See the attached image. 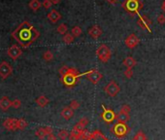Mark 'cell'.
Here are the masks:
<instances>
[{"label": "cell", "mask_w": 165, "mask_h": 140, "mask_svg": "<svg viewBox=\"0 0 165 140\" xmlns=\"http://www.w3.org/2000/svg\"><path fill=\"white\" fill-rule=\"evenodd\" d=\"M43 58L46 61H51L52 59L53 58V54L51 51H46L43 54Z\"/></svg>", "instance_id": "4dcf8cb0"}, {"label": "cell", "mask_w": 165, "mask_h": 140, "mask_svg": "<svg viewBox=\"0 0 165 140\" xmlns=\"http://www.w3.org/2000/svg\"><path fill=\"white\" fill-rule=\"evenodd\" d=\"M42 5L44 6V8L45 9H50L52 7V5H53V3H52V1L51 0H44V2L42 3Z\"/></svg>", "instance_id": "f35d334b"}, {"label": "cell", "mask_w": 165, "mask_h": 140, "mask_svg": "<svg viewBox=\"0 0 165 140\" xmlns=\"http://www.w3.org/2000/svg\"><path fill=\"white\" fill-rule=\"evenodd\" d=\"M60 116L64 119L66 120V121H69L70 119H72L73 116H74V110L70 107V106H66L64 107L61 112H60Z\"/></svg>", "instance_id": "5bb4252c"}, {"label": "cell", "mask_w": 165, "mask_h": 140, "mask_svg": "<svg viewBox=\"0 0 165 140\" xmlns=\"http://www.w3.org/2000/svg\"><path fill=\"white\" fill-rule=\"evenodd\" d=\"M57 31L59 34H61V35H65L67 33V31H68V26H66L65 23H61V24H59V26H57Z\"/></svg>", "instance_id": "4316f807"}, {"label": "cell", "mask_w": 165, "mask_h": 140, "mask_svg": "<svg viewBox=\"0 0 165 140\" xmlns=\"http://www.w3.org/2000/svg\"><path fill=\"white\" fill-rule=\"evenodd\" d=\"M103 112L101 113V118L102 120L107 124H112L115 120H117V114L115 113L111 108H106L104 107V105H102Z\"/></svg>", "instance_id": "ba28073f"}, {"label": "cell", "mask_w": 165, "mask_h": 140, "mask_svg": "<svg viewBox=\"0 0 165 140\" xmlns=\"http://www.w3.org/2000/svg\"><path fill=\"white\" fill-rule=\"evenodd\" d=\"M35 135H36L39 139H44L47 136V131L45 128H39L36 131H35Z\"/></svg>", "instance_id": "cb8c5ba5"}, {"label": "cell", "mask_w": 165, "mask_h": 140, "mask_svg": "<svg viewBox=\"0 0 165 140\" xmlns=\"http://www.w3.org/2000/svg\"><path fill=\"white\" fill-rule=\"evenodd\" d=\"M48 19H49V21L51 22L52 23H57L59 19H61V15L59 14L57 10H52L51 12H50L48 14Z\"/></svg>", "instance_id": "e0dca14e"}, {"label": "cell", "mask_w": 165, "mask_h": 140, "mask_svg": "<svg viewBox=\"0 0 165 140\" xmlns=\"http://www.w3.org/2000/svg\"><path fill=\"white\" fill-rule=\"evenodd\" d=\"M13 72V68L11 67V65L6 62V61H2L0 63V77L2 79H6L8 78L10 75Z\"/></svg>", "instance_id": "8fae6325"}, {"label": "cell", "mask_w": 165, "mask_h": 140, "mask_svg": "<svg viewBox=\"0 0 165 140\" xmlns=\"http://www.w3.org/2000/svg\"><path fill=\"white\" fill-rule=\"evenodd\" d=\"M96 56L103 63H107L112 57V51L106 44H101L96 50Z\"/></svg>", "instance_id": "5b68a950"}, {"label": "cell", "mask_w": 165, "mask_h": 140, "mask_svg": "<svg viewBox=\"0 0 165 140\" xmlns=\"http://www.w3.org/2000/svg\"><path fill=\"white\" fill-rule=\"evenodd\" d=\"M35 102H36V104L38 105L39 107H46L47 105L49 104L50 100L49 98L47 96H40L36 100H35Z\"/></svg>", "instance_id": "44dd1931"}, {"label": "cell", "mask_w": 165, "mask_h": 140, "mask_svg": "<svg viewBox=\"0 0 165 140\" xmlns=\"http://www.w3.org/2000/svg\"><path fill=\"white\" fill-rule=\"evenodd\" d=\"M130 131L131 128L126 123H121V122H117L111 128V132L114 134L115 137H117L119 139L124 138L130 132Z\"/></svg>", "instance_id": "3957f363"}, {"label": "cell", "mask_w": 165, "mask_h": 140, "mask_svg": "<svg viewBox=\"0 0 165 140\" xmlns=\"http://www.w3.org/2000/svg\"><path fill=\"white\" fill-rule=\"evenodd\" d=\"M103 31L102 29L99 27V26H97V24H94V26H92L91 28L88 29V35L91 36L92 39H97L99 38L100 36L102 35Z\"/></svg>", "instance_id": "4fadbf2b"}, {"label": "cell", "mask_w": 165, "mask_h": 140, "mask_svg": "<svg viewBox=\"0 0 165 140\" xmlns=\"http://www.w3.org/2000/svg\"><path fill=\"white\" fill-rule=\"evenodd\" d=\"M161 10L163 13H165V0H163V2L161 4Z\"/></svg>", "instance_id": "b9f144b4"}, {"label": "cell", "mask_w": 165, "mask_h": 140, "mask_svg": "<svg viewBox=\"0 0 165 140\" xmlns=\"http://www.w3.org/2000/svg\"><path fill=\"white\" fill-rule=\"evenodd\" d=\"M119 111L124 112V113H130L131 108H130V106H129V105H127V104H123L122 106L121 107V109H119Z\"/></svg>", "instance_id": "8d00e7d4"}, {"label": "cell", "mask_w": 165, "mask_h": 140, "mask_svg": "<svg viewBox=\"0 0 165 140\" xmlns=\"http://www.w3.org/2000/svg\"><path fill=\"white\" fill-rule=\"evenodd\" d=\"M122 64L126 68H133L137 65V61L132 57H127L122 61Z\"/></svg>", "instance_id": "d6986e66"}, {"label": "cell", "mask_w": 165, "mask_h": 140, "mask_svg": "<svg viewBox=\"0 0 165 140\" xmlns=\"http://www.w3.org/2000/svg\"><path fill=\"white\" fill-rule=\"evenodd\" d=\"M40 33L32 24L24 21L12 32V37L23 48H27L28 46L35 42L39 38Z\"/></svg>", "instance_id": "6da1fadb"}, {"label": "cell", "mask_w": 165, "mask_h": 140, "mask_svg": "<svg viewBox=\"0 0 165 140\" xmlns=\"http://www.w3.org/2000/svg\"><path fill=\"white\" fill-rule=\"evenodd\" d=\"M47 139L48 140H57V136L54 135L53 133H51V134H49V135L47 136Z\"/></svg>", "instance_id": "ab89813d"}, {"label": "cell", "mask_w": 165, "mask_h": 140, "mask_svg": "<svg viewBox=\"0 0 165 140\" xmlns=\"http://www.w3.org/2000/svg\"><path fill=\"white\" fill-rule=\"evenodd\" d=\"M87 140H109L106 136L102 133V131H100L99 129H96L91 132V136Z\"/></svg>", "instance_id": "ac0fdd59"}, {"label": "cell", "mask_w": 165, "mask_h": 140, "mask_svg": "<svg viewBox=\"0 0 165 140\" xmlns=\"http://www.w3.org/2000/svg\"><path fill=\"white\" fill-rule=\"evenodd\" d=\"M74 39H75V37L73 36L71 33H66L65 35H63L62 41L65 43V44L69 45V44H71V43L74 42Z\"/></svg>", "instance_id": "d4e9b609"}, {"label": "cell", "mask_w": 165, "mask_h": 140, "mask_svg": "<svg viewBox=\"0 0 165 140\" xmlns=\"http://www.w3.org/2000/svg\"><path fill=\"white\" fill-rule=\"evenodd\" d=\"M69 69L70 67L66 66V65H63L62 67H60V69H59V74H60V76H64V75H66L68 72H69Z\"/></svg>", "instance_id": "e575fe53"}, {"label": "cell", "mask_w": 165, "mask_h": 140, "mask_svg": "<svg viewBox=\"0 0 165 140\" xmlns=\"http://www.w3.org/2000/svg\"><path fill=\"white\" fill-rule=\"evenodd\" d=\"M10 107H12V101L8 96H2L0 98V109L2 111H7Z\"/></svg>", "instance_id": "2e32d148"}, {"label": "cell", "mask_w": 165, "mask_h": 140, "mask_svg": "<svg viewBox=\"0 0 165 140\" xmlns=\"http://www.w3.org/2000/svg\"><path fill=\"white\" fill-rule=\"evenodd\" d=\"M88 124V119L86 118V117H84V118H82V119L80 120V121L76 124V126H75V127L80 128V129H84Z\"/></svg>", "instance_id": "7402d4cb"}, {"label": "cell", "mask_w": 165, "mask_h": 140, "mask_svg": "<svg viewBox=\"0 0 165 140\" xmlns=\"http://www.w3.org/2000/svg\"><path fill=\"white\" fill-rule=\"evenodd\" d=\"M69 132L66 131V129H61V131H59L58 133H57V137L60 139V140H66L68 137H69Z\"/></svg>", "instance_id": "83f0119b"}, {"label": "cell", "mask_w": 165, "mask_h": 140, "mask_svg": "<svg viewBox=\"0 0 165 140\" xmlns=\"http://www.w3.org/2000/svg\"><path fill=\"white\" fill-rule=\"evenodd\" d=\"M140 43V39L138 38V36L136 34H130L128 35L126 37V39L124 40V44H125V46L129 49H134L136 48Z\"/></svg>", "instance_id": "30bf717a"}, {"label": "cell", "mask_w": 165, "mask_h": 140, "mask_svg": "<svg viewBox=\"0 0 165 140\" xmlns=\"http://www.w3.org/2000/svg\"><path fill=\"white\" fill-rule=\"evenodd\" d=\"M81 76H83V74L80 73L78 69L70 67L69 72L61 77V82L66 88H73L77 85Z\"/></svg>", "instance_id": "7a4b0ae2"}, {"label": "cell", "mask_w": 165, "mask_h": 140, "mask_svg": "<svg viewBox=\"0 0 165 140\" xmlns=\"http://www.w3.org/2000/svg\"><path fill=\"white\" fill-rule=\"evenodd\" d=\"M132 140H148V138L146 136V134L141 131H138L136 134H135L134 137L132 138Z\"/></svg>", "instance_id": "f546056e"}, {"label": "cell", "mask_w": 165, "mask_h": 140, "mask_svg": "<svg viewBox=\"0 0 165 140\" xmlns=\"http://www.w3.org/2000/svg\"><path fill=\"white\" fill-rule=\"evenodd\" d=\"M91 131H88V129L84 128V131H82V134H81V139H83V140H87V139H88V138H89V136H91Z\"/></svg>", "instance_id": "d6a6232c"}, {"label": "cell", "mask_w": 165, "mask_h": 140, "mask_svg": "<svg viewBox=\"0 0 165 140\" xmlns=\"http://www.w3.org/2000/svg\"><path fill=\"white\" fill-rule=\"evenodd\" d=\"M53 4H58L59 2H60V0H51Z\"/></svg>", "instance_id": "7bdbcfd3"}, {"label": "cell", "mask_w": 165, "mask_h": 140, "mask_svg": "<svg viewBox=\"0 0 165 140\" xmlns=\"http://www.w3.org/2000/svg\"><path fill=\"white\" fill-rule=\"evenodd\" d=\"M27 122L24 119H18V122H17V129H24L27 127Z\"/></svg>", "instance_id": "484cf974"}, {"label": "cell", "mask_w": 165, "mask_h": 140, "mask_svg": "<svg viewBox=\"0 0 165 140\" xmlns=\"http://www.w3.org/2000/svg\"><path fill=\"white\" fill-rule=\"evenodd\" d=\"M69 106L71 107V108L74 110V111H75V110H77V109L80 107V102L77 101V100H75V99H74V100H72L71 102H70Z\"/></svg>", "instance_id": "d590c367"}, {"label": "cell", "mask_w": 165, "mask_h": 140, "mask_svg": "<svg viewBox=\"0 0 165 140\" xmlns=\"http://www.w3.org/2000/svg\"><path fill=\"white\" fill-rule=\"evenodd\" d=\"M17 122L18 119L9 118L3 123V127L5 128H7L8 131H15V129H17Z\"/></svg>", "instance_id": "9a60e30c"}, {"label": "cell", "mask_w": 165, "mask_h": 140, "mask_svg": "<svg viewBox=\"0 0 165 140\" xmlns=\"http://www.w3.org/2000/svg\"><path fill=\"white\" fill-rule=\"evenodd\" d=\"M130 120V115L129 113H124L119 111V114L117 115V121L121 123H127Z\"/></svg>", "instance_id": "ffe728a7"}, {"label": "cell", "mask_w": 165, "mask_h": 140, "mask_svg": "<svg viewBox=\"0 0 165 140\" xmlns=\"http://www.w3.org/2000/svg\"><path fill=\"white\" fill-rule=\"evenodd\" d=\"M123 75L125 76V78L131 79V77L133 76V68H126L123 71Z\"/></svg>", "instance_id": "1f68e13d"}, {"label": "cell", "mask_w": 165, "mask_h": 140, "mask_svg": "<svg viewBox=\"0 0 165 140\" xmlns=\"http://www.w3.org/2000/svg\"><path fill=\"white\" fill-rule=\"evenodd\" d=\"M137 24L140 28L145 29V30H148L149 32H152V30H151L152 19L148 18L147 16H140L138 21H137Z\"/></svg>", "instance_id": "9c48e42d"}, {"label": "cell", "mask_w": 165, "mask_h": 140, "mask_svg": "<svg viewBox=\"0 0 165 140\" xmlns=\"http://www.w3.org/2000/svg\"><path fill=\"white\" fill-rule=\"evenodd\" d=\"M83 75H84L88 81L91 82L93 85H97L100 80L103 78L102 73L100 71H98L97 69H91V70H89V71H88L86 73H83Z\"/></svg>", "instance_id": "52a82bcc"}, {"label": "cell", "mask_w": 165, "mask_h": 140, "mask_svg": "<svg viewBox=\"0 0 165 140\" xmlns=\"http://www.w3.org/2000/svg\"><path fill=\"white\" fill-rule=\"evenodd\" d=\"M157 23L160 24V26H163V24H165V16H164L163 14H160L157 17Z\"/></svg>", "instance_id": "74e56055"}, {"label": "cell", "mask_w": 165, "mask_h": 140, "mask_svg": "<svg viewBox=\"0 0 165 140\" xmlns=\"http://www.w3.org/2000/svg\"><path fill=\"white\" fill-rule=\"evenodd\" d=\"M104 92L110 97H115L118 96V93L121 92V87L115 82L110 81L106 86L104 87Z\"/></svg>", "instance_id": "8992f818"}, {"label": "cell", "mask_w": 165, "mask_h": 140, "mask_svg": "<svg viewBox=\"0 0 165 140\" xmlns=\"http://www.w3.org/2000/svg\"><path fill=\"white\" fill-rule=\"evenodd\" d=\"M21 106H22V101L19 100V98L14 99V100L12 101V107H13V108L19 109V108H21Z\"/></svg>", "instance_id": "836d02e7"}, {"label": "cell", "mask_w": 165, "mask_h": 140, "mask_svg": "<svg viewBox=\"0 0 165 140\" xmlns=\"http://www.w3.org/2000/svg\"><path fill=\"white\" fill-rule=\"evenodd\" d=\"M122 8L131 15L138 14L140 10L143 9V2L141 0H124L122 4Z\"/></svg>", "instance_id": "277c9868"}, {"label": "cell", "mask_w": 165, "mask_h": 140, "mask_svg": "<svg viewBox=\"0 0 165 140\" xmlns=\"http://www.w3.org/2000/svg\"><path fill=\"white\" fill-rule=\"evenodd\" d=\"M106 1L109 2L110 4H116L119 1V0H106Z\"/></svg>", "instance_id": "60d3db41"}, {"label": "cell", "mask_w": 165, "mask_h": 140, "mask_svg": "<svg viewBox=\"0 0 165 140\" xmlns=\"http://www.w3.org/2000/svg\"><path fill=\"white\" fill-rule=\"evenodd\" d=\"M41 2L39 1V0H31L30 2H29V8H30L32 11L36 12L37 10H39V8L41 7Z\"/></svg>", "instance_id": "603a6c76"}, {"label": "cell", "mask_w": 165, "mask_h": 140, "mask_svg": "<svg viewBox=\"0 0 165 140\" xmlns=\"http://www.w3.org/2000/svg\"><path fill=\"white\" fill-rule=\"evenodd\" d=\"M22 49L19 48L18 45H13V46H11L7 50V54L12 59H14V61L18 59L19 57L22 56Z\"/></svg>", "instance_id": "7c38bea8"}, {"label": "cell", "mask_w": 165, "mask_h": 140, "mask_svg": "<svg viewBox=\"0 0 165 140\" xmlns=\"http://www.w3.org/2000/svg\"><path fill=\"white\" fill-rule=\"evenodd\" d=\"M83 33V30H82V28L76 26H74L72 28V30H71V34L73 35L74 37H79V36H81Z\"/></svg>", "instance_id": "f1b7e54d"}]
</instances>
